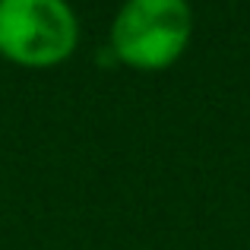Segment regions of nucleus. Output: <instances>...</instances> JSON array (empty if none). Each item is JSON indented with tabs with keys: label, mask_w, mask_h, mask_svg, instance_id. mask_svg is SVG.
<instances>
[{
	"label": "nucleus",
	"mask_w": 250,
	"mask_h": 250,
	"mask_svg": "<svg viewBox=\"0 0 250 250\" xmlns=\"http://www.w3.org/2000/svg\"><path fill=\"white\" fill-rule=\"evenodd\" d=\"M193 38L190 0H124L108 29V51L133 70H168Z\"/></svg>",
	"instance_id": "nucleus-1"
},
{
	"label": "nucleus",
	"mask_w": 250,
	"mask_h": 250,
	"mask_svg": "<svg viewBox=\"0 0 250 250\" xmlns=\"http://www.w3.org/2000/svg\"><path fill=\"white\" fill-rule=\"evenodd\" d=\"M80 16L67 0H0V57L29 70L70 61Z\"/></svg>",
	"instance_id": "nucleus-2"
}]
</instances>
